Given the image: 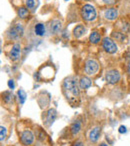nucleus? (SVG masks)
Segmentation results:
<instances>
[{
	"label": "nucleus",
	"mask_w": 130,
	"mask_h": 146,
	"mask_svg": "<svg viewBox=\"0 0 130 146\" xmlns=\"http://www.w3.org/2000/svg\"><path fill=\"white\" fill-rule=\"evenodd\" d=\"M62 89L67 101L73 106L77 105L80 98V87L75 78L71 76L65 78L62 83Z\"/></svg>",
	"instance_id": "f257e3e1"
},
{
	"label": "nucleus",
	"mask_w": 130,
	"mask_h": 146,
	"mask_svg": "<svg viewBox=\"0 0 130 146\" xmlns=\"http://www.w3.org/2000/svg\"><path fill=\"white\" fill-rule=\"evenodd\" d=\"M81 16L85 21L91 22V21H94L96 19L97 13H96L94 6L90 4H85L81 8Z\"/></svg>",
	"instance_id": "f03ea898"
},
{
	"label": "nucleus",
	"mask_w": 130,
	"mask_h": 146,
	"mask_svg": "<svg viewBox=\"0 0 130 146\" xmlns=\"http://www.w3.org/2000/svg\"><path fill=\"white\" fill-rule=\"evenodd\" d=\"M20 142L23 144L24 146H30L33 144V142H34V134H33V132L31 131V130H24V131H22L20 133Z\"/></svg>",
	"instance_id": "7ed1b4c3"
},
{
	"label": "nucleus",
	"mask_w": 130,
	"mask_h": 146,
	"mask_svg": "<svg viewBox=\"0 0 130 146\" xmlns=\"http://www.w3.org/2000/svg\"><path fill=\"white\" fill-rule=\"evenodd\" d=\"M24 33L23 27L20 23H17L13 27H11L8 31H7V35L10 39H18L19 37H21Z\"/></svg>",
	"instance_id": "20e7f679"
},
{
	"label": "nucleus",
	"mask_w": 130,
	"mask_h": 146,
	"mask_svg": "<svg viewBox=\"0 0 130 146\" xmlns=\"http://www.w3.org/2000/svg\"><path fill=\"white\" fill-rule=\"evenodd\" d=\"M99 65L98 62L94 59H89L85 62V66H84V70L87 75H94L98 71Z\"/></svg>",
	"instance_id": "39448f33"
},
{
	"label": "nucleus",
	"mask_w": 130,
	"mask_h": 146,
	"mask_svg": "<svg viewBox=\"0 0 130 146\" xmlns=\"http://www.w3.org/2000/svg\"><path fill=\"white\" fill-rule=\"evenodd\" d=\"M102 47L103 49L106 51L107 53H110V54H113L117 51V45L115 44L112 39L108 38V37H105L102 41Z\"/></svg>",
	"instance_id": "423d86ee"
},
{
	"label": "nucleus",
	"mask_w": 130,
	"mask_h": 146,
	"mask_svg": "<svg viewBox=\"0 0 130 146\" xmlns=\"http://www.w3.org/2000/svg\"><path fill=\"white\" fill-rule=\"evenodd\" d=\"M105 78H106V81L109 84H116L117 82H119L121 76H120V73L118 70H116V69H111V70L106 72Z\"/></svg>",
	"instance_id": "0eeeda50"
},
{
	"label": "nucleus",
	"mask_w": 130,
	"mask_h": 146,
	"mask_svg": "<svg viewBox=\"0 0 130 146\" xmlns=\"http://www.w3.org/2000/svg\"><path fill=\"white\" fill-rule=\"evenodd\" d=\"M100 135H101V127H100V126H94V127L89 131L88 138H89L90 142L96 143V142L99 140Z\"/></svg>",
	"instance_id": "6e6552de"
},
{
	"label": "nucleus",
	"mask_w": 130,
	"mask_h": 146,
	"mask_svg": "<svg viewBox=\"0 0 130 146\" xmlns=\"http://www.w3.org/2000/svg\"><path fill=\"white\" fill-rule=\"evenodd\" d=\"M21 55V46L19 44H14L9 52V57L12 61H16L20 58Z\"/></svg>",
	"instance_id": "1a4fd4ad"
},
{
	"label": "nucleus",
	"mask_w": 130,
	"mask_h": 146,
	"mask_svg": "<svg viewBox=\"0 0 130 146\" xmlns=\"http://www.w3.org/2000/svg\"><path fill=\"white\" fill-rule=\"evenodd\" d=\"M49 29H50V32L52 34H57L61 31L62 29V21H60L59 19H54L50 22L49 25Z\"/></svg>",
	"instance_id": "9d476101"
},
{
	"label": "nucleus",
	"mask_w": 130,
	"mask_h": 146,
	"mask_svg": "<svg viewBox=\"0 0 130 146\" xmlns=\"http://www.w3.org/2000/svg\"><path fill=\"white\" fill-rule=\"evenodd\" d=\"M82 127V123H81V120H75L74 122H72L71 125H70V132H71L72 136H76L78 133L80 132Z\"/></svg>",
	"instance_id": "9b49d317"
},
{
	"label": "nucleus",
	"mask_w": 130,
	"mask_h": 146,
	"mask_svg": "<svg viewBox=\"0 0 130 146\" xmlns=\"http://www.w3.org/2000/svg\"><path fill=\"white\" fill-rule=\"evenodd\" d=\"M57 112L55 109H49L46 113V119H45V123L47 126H50L51 124L54 122V120L56 119Z\"/></svg>",
	"instance_id": "f8f14e48"
},
{
	"label": "nucleus",
	"mask_w": 130,
	"mask_h": 146,
	"mask_svg": "<svg viewBox=\"0 0 130 146\" xmlns=\"http://www.w3.org/2000/svg\"><path fill=\"white\" fill-rule=\"evenodd\" d=\"M104 17H105L107 20H115L118 17V11L116 8H109L107 10H105L104 12Z\"/></svg>",
	"instance_id": "ddd939ff"
},
{
	"label": "nucleus",
	"mask_w": 130,
	"mask_h": 146,
	"mask_svg": "<svg viewBox=\"0 0 130 146\" xmlns=\"http://www.w3.org/2000/svg\"><path fill=\"white\" fill-rule=\"evenodd\" d=\"M91 84H92L91 79L89 77H87V76H83V77L80 78L79 80L80 89H87V88H89L91 86Z\"/></svg>",
	"instance_id": "4468645a"
},
{
	"label": "nucleus",
	"mask_w": 130,
	"mask_h": 146,
	"mask_svg": "<svg viewBox=\"0 0 130 146\" xmlns=\"http://www.w3.org/2000/svg\"><path fill=\"white\" fill-rule=\"evenodd\" d=\"M85 31H86V28L84 27V25L82 24H79L73 29V35L75 38H80L81 36H83L85 34Z\"/></svg>",
	"instance_id": "2eb2a0df"
},
{
	"label": "nucleus",
	"mask_w": 130,
	"mask_h": 146,
	"mask_svg": "<svg viewBox=\"0 0 130 146\" xmlns=\"http://www.w3.org/2000/svg\"><path fill=\"white\" fill-rule=\"evenodd\" d=\"M34 33L37 36H43L45 34V26L42 23H37L34 26Z\"/></svg>",
	"instance_id": "dca6fc26"
},
{
	"label": "nucleus",
	"mask_w": 130,
	"mask_h": 146,
	"mask_svg": "<svg viewBox=\"0 0 130 146\" xmlns=\"http://www.w3.org/2000/svg\"><path fill=\"white\" fill-rule=\"evenodd\" d=\"M100 40H101V35H100L97 31L91 32V34H90V36H89V41L92 44H97L98 42H100Z\"/></svg>",
	"instance_id": "f3484780"
},
{
	"label": "nucleus",
	"mask_w": 130,
	"mask_h": 146,
	"mask_svg": "<svg viewBox=\"0 0 130 146\" xmlns=\"http://www.w3.org/2000/svg\"><path fill=\"white\" fill-rule=\"evenodd\" d=\"M25 5L30 10H35L39 5V0H25Z\"/></svg>",
	"instance_id": "a211bd4d"
},
{
	"label": "nucleus",
	"mask_w": 130,
	"mask_h": 146,
	"mask_svg": "<svg viewBox=\"0 0 130 146\" xmlns=\"http://www.w3.org/2000/svg\"><path fill=\"white\" fill-rule=\"evenodd\" d=\"M17 14H18V16L20 17V18H22V19L26 18L29 15V9L27 8V7H20V8H18V10H17Z\"/></svg>",
	"instance_id": "6ab92c4d"
},
{
	"label": "nucleus",
	"mask_w": 130,
	"mask_h": 146,
	"mask_svg": "<svg viewBox=\"0 0 130 146\" xmlns=\"http://www.w3.org/2000/svg\"><path fill=\"white\" fill-rule=\"evenodd\" d=\"M17 96H18V99H19V102H20V104H23L25 102V100H26V93H25V91L23 89H19L18 91H17Z\"/></svg>",
	"instance_id": "aec40b11"
},
{
	"label": "nucleus",
	"mask_w": 130,
	"mask_h": 146,
	"mask_svg": "<svg viewBox=\"0 0 130 146\" xmlns=\"http://www.w3.org/2000/svg\"><path fill=\"white\" fill-rule=\"evenodd\" d=\"M6 137H7V128L5 126L1 125V127H0V140H1V142L4 141L6 139Z\"/></svg>",
	"instance_id": "412c9836"
},
{
	"label": "nucleus",
	"mask_w": 130,
	"mask_h": 146,
	"mask_svg": "<svg viewBox=\"0 0 130 146\" xmlns=\"http://www.w3.org/2000/svg\"><path fill=\"white\" fill-rule=\"evenodd\" d=\"M3 99H4V101L6 102V103H9V102L13 99V94L9 91H5L4 93H3Z\"/></svg>",
	"instance_id": "4be33fe9"
},
{
	"label": "nucleus",
	"mask_w": 130,
	"mask_h": 146,
	"mask_svg": "<svg viewBox=\"0 0 130 146\" xmlns=\"http://www.w3.org/2000/svg\"><path fill=\"white\" fill-rule=\"evenodd\" d=\"M112 36H113V37H115V38H116V39H118V40L122 41V42H123L124 40H126V37L124 36V34H123V33H119V32H113V33H112Z\"/></svg>",
	"instance_id": "5701e85b"
},
{
	"label": "nucleus",
	"mask_w": 130,
	"mask_h": 146,
	"mask_svg": "<svg viewBox=\"0 0 130 146\" xmlns=\"http://www.w3.org/2000/svg\"><path fill=\"white\" fill-rule=\"evenodd\" d=\"M72 146H85V143H84L82 140H76V141L73 142V144H72Z\"/></svg>",
	"instance_id": "b1692460"
},
{
	"label": "nucleus",
	"mask_w": 130,
	"mask_h": 146,
	"mask_svg": "<svg viewBox=\"0 0 130 146\" xmlns=\"http://www.w3.org/2000/svg\"><path fill=\"white\" fill-rule=\"evenodd\" d=\"M102 1H103V3H105L107 5H113L115 4L117 0H102Z\"/></svg>",
	"instance_id": "393cba45"
},
{
	"label": "nucleus",
	"mask_w": 130,
	"mask_h": 146,
	"mask_svg": "<svg viewBox=\"0 0 130 146\" xmlns=\"http://www.w3.org/2000/svg\"><path fill=\"white\" fill-rule=\"evenodd\" d=\"M8 87L10 88V89H14L15 84H14V81H13L12 79H10V80L8 81Z\"/></svg>",
	"instance_id": "a878e982"
},
{
	"label": "nucleus",
	"mask_w": 130,
	"mask_h": 146,
	"mask_svg": "<svg viewBox=\"0 0 130 146\" xmlns=\"http://www.w3.org/2000/svg\"><path fill=\"white\" fill-rule=\"evenodd\" d=\"M118 131H119V133H125V132H126V127H125V126H123V125L120 126Z\"/></svg>",
	"instance_id": "bb28decb"
},
{
	"label": "nucleus",
	"mask_w": 130,
	"mask_h": 146,
	"mask_svg": "<svg viewBox=\"0 0 130 146\" xmlns=\"http://www.w3.org/2000/svg\"><path fill=\"white\" fill-rule=\"evenodd\" d=\"M127 71H128V74L130 76V58H129V62H128V65H127Z\"/></svg>",
	"instance_id": "cd10ccee"
},
{
	"label": "nucleus",
	"mask_w": 130,
	"mask_h": 146,
	"mask_svg": "<svg viewBox=\"0 0 130 146\" xmlns=\"http://www.w3.org/2000/svg\"><path fill=\"white\" fill-rule=\"evenodd\" d=\"M99 146H108V145H107V144L105 143V142H102L101 144H99Z\"/></svg>",
	"instance_id": "c85d7f7f"
},
{
	"label": "nucleus",
	"mask_w": 130,
	"mask_h": 146,
	"mask_svg": "<svg viewBox=\"0 0 130 146\" xmlns=\"http://www.w3.org/2000/svg\"><path fill=\"white\" fill-rule=\"evenodd\" d=\"M66 1H67V0H66Z\"/></svg>",
	"instance_id": "c756f323"
}]
</instances>
